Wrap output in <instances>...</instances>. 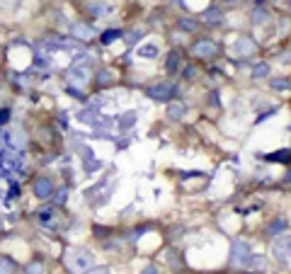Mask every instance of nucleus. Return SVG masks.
I'll use <instances>...</instances> for the list:
<instances>
[{"mask_svg": "<svg viewBox=\"0 0 291 274\" xmlns=\"http://www.w3.org/2000/svg\"><path fill=\"white\" fill-rule=\"evenodd\" d=\"M68 262H71V267L75 270V272H80L83 267H88V265H90L92 257H90V255H80V257H71Z\"/></svg>", "mask_w": 291, "mask_h": 274, "instance_id": "nucleus-1", "label": "nucleus"}, {"mask_svg": "<svg viewBox=\"0 0 291 274\" xmlns=\"http://www.w3.org/2000/svg\"><path fill=\"white\" fill-rule=\"evenodd\" d=\"M0 274H12V262L0 260Z\"/></svg>", "mask_w": 291, "mask_h": 274, "instance_id": "nucleus-2", "label": "nucleus"}]
</instances>
